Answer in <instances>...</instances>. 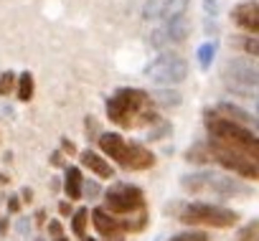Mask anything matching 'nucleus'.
Segmentation results:
<instances>
[{
    "label": "nucleus",
    "mask_w": 259,
    "mask_h": 241,
    "mask_svg": "<svg viewBox=\"0 0 259 241\" xmlns=\"http://www.w3.org/2000/svg\"><path fill=\"white\" fill-rule=\"evenodd\" d=\"M107 117L119 127L158 122V114L150 109V97L143 89H119L107 102Z\"/></svg>",
    "instance_id": "obj_1"
},
{
    "label": "nucleus",
    "mask_w": 259,
    "mask_h": 241,
    "mask_svg": "<svg viewBox=\"0 0 259 241\" xmlns=\"http://www.w3.org/2000/svg\"><path fill=\"white\" fill-rule=\"evenodd\" d=\"M206 127H208L213 140H219V142H224V145H229V148H234V150H239L259 163V137L249 127L236 125L231 119H226L221 114H211V112L206 114Z\"/></svg>",
    "instance_id": "obj_2"
},
{
    "label": "nucleus",
    "mask_w": 259,
    "mask_h": 241,
    "mask_svg": "<svg viewBox=\"0 0 259 241\" xmlns=\"http://www.w3.org/2000/svg\"><path fill=\"white\" fill-rule=\"evenodd\" d=\"M183 188L191 190V193H201V190H213L216 196L221 198H236V196H251V188L236 183L234 178L229 175H221V173H211V170H201V173H191V175H183Z\"/></svg>",
    "instance_id": "obj_3"
},
{
    "label": "nucleus",
    "mask_w": 259,
    "mask_h": 241,
    "mask_svg": "<svg viewBox=\"0 0 259 241\" xmlns=\"http://www.w3.org/2000/svg\"><path fill=\"white\" fill-rule=\"evenodd\" d=\"M221 79L236 94L259 97V64L254 61H241V59L229 61L221 71Z\"/></svg>",
    "instance_id": "obj_4"
},
{
    "label": "nucleus",
    "mask_w": 259,
    "mask_h": 241,
    "mask_svg": "<svg viewBox=\"0 0 259 241\" xmlns=\"http://www.w3.org/2000/svg\"><path fill=\"white\" fill-rule=\"evenodd\" d=\"M181 221L183 223H201V226H216V228H229L236 226L239 213L224 206H213V203H188L181 211Z\"/></svg>",
    "instance_id": "obj_5"
},
{
    "label": "nucleus",
    "mask_w": 259,
    "mask_h": 241,
    "mask_svg": "<svg viewBox=\"0 0 259 241\" xmlns=\"http://www.w3.org/2000/svg\"><path fill=\"white\" fill-rule=\"evenodd\" d=\"M208 155L219 165H224L226 170H234L236 175L254 178V180L259 178V163L256 160H251L249 155H244V153H239V150H234V148H229V145H224V142H219L213 137L208 142Z\"/></svg>",
    "instance_id": "obj_6"
},
{
    "label": "nucleus",
    "mask_w": 259,
    "mask_h": 241,
    "mask_svg": "<svg viewBox=\"0 0 259 241\" xmlns=\"http://www.w3.org/2000/svg\"><path fill=\"white\" fill-rule=\"evenodd\" d=\"M145 76L153 81V84H178L188 76V64L186 59L176 56V54H160L148 69H145Z\"/></svg>",
    "instance_id": "obj_7"
},
{
    "label": "nucleus",
    "mask_w": 259,
    "mask_h": 241,
    "mask_svg": "<svg viewBox=\"0 0 259 241\" xmlns=\"http://www.w3.org/2000/svg\"><path fill=\"white\" fill-rule=\"evenodd\" d=\"M104 203H107V211H112V213H130V211L143 208L145 198H143V190L140 188L117 183V185H112L104 193Z\"/></svg>",
    "instance_id": "obj_8"
},
{
    "label": "nucleus",
    "mask_w": 259,
    "mask_h": 241,
    "mask_svg": "<svg viewBox=\"0 0 259 241\" xmlns=\"http://www.w3.org/2000/svg\"><path fill=\"white\" fill-rule=\"evenodd\" d=\"M92 223L102 236H117L119 231H135V226L130 221H117L114 216H109L104 208H94L92 211Z\"/></svg>",
    "instance_id": "obj_9"
},
{
    "label": "nucleus",
    "mask_w": 259,
    "mask_h": 241,
    "mask_svg": "<svg viewBox=\"0 0 259 241\" xmlns=\"http://www.w3.org/2000/svg\"><path fill=\"white\" fill-rule=\"evenodd\" d=\"M231 21L239 28H244V31L259 33V3H254V0H249V3H239L231 11Z\"/></svg>",
    "instance_id": "obj_10"
},
{
    "label": "nucleus",
    "mask_w": 259,
    "mask_h": 241,
    "mask_svg": "<svg viewBox=\"0 0 259 241\" xmlns=\"http://www.w3.org/2000/svg\"><path fill=\"white\" fill-rule=\"evenodd\" d=\"M153 163H155V155H153L145 145L130 142V145H127V153H124V160H122L119 165L127 168V170H148Z\"/></svg>",
    "instance_id": "obj_11"
},
{
    "label": "nucleus",
    "mask_w": 259,
    "mask_h": 241,
    "mask_svg": "<svg viewBox=\"0 0 259 241\" xmlns=\"http://www.w3.org/2000/svg\"><path fill=\"white\" fill-rule=\"evenodd\" d=\"M127 145H130V142H127L122 135H117V132H104V135H99V148H102V153H104L107 158H112L114 163H122V160H124Z\"/></svg>",
    "instance_id": "obj_12"
},
{
    "label": "nucleus",
    "mask_w": 259,
    "mask_h": 241,
    "mask_svg": "<svg viewBox=\"0 0 259 241\" xmlns=\"http://www.w3.org/2000/svg\"><path fill=\"white\" fill-rule=\"evenodd\" d=\"M216 114L231 119V122H236V125H244V127L254 125V117H251L246 109H241V107H236V104H231V102H219V104H216Z\"/></svg>",
    "instance_id": "obj_13"
},
{
    "label": "nucleus",
    "mask_w": 259,
    "mask_h": 241,
    "mask_svg": "<svg viewBox=\"0 0 259 241\" xmlns=\"http://www.w3.org/2000/svg\"><path fill=\"white\" fill-rule=\"evenodd\" d=\"M163 31H165L168 41H173V43H183V41L188 38V33H191V21H188L186 16L170 18V21H165Z\"/></svg>",
    "instance_id": "obj_14"
},
{
    "label": "nucleus",
    "mask_w": 259,
    "mask_h": 241,
    "mask_svg": "<svg viewBox=\"0 0 259 241\" xmlns=\"http://www.w3.org/2000/svg\"><path fill=\"white\" fill-rule=\"evenodd\" d=\"M81 163H84V168H89L94 175H99V178H112V165H109L102 155H97L94 150H84V153H81Z\"/></svg>",
    "instance_id": "obj_15"
},
{
    "label": "nucleus",
    "mask_w": 259,
    "mask_h": 241,
    "mask_svg": "<svg viewBox=\"0 0 259 241\" xmlns=\"http://www.w3.org/2000/svg\"><path fill=\"white\" fill-rule=\"evenodd\" d=\"M64 190L71 201H79L81 193H84V178H81V170L79 168H66V175H64Z\"/></svg>",
    "instance_id": "obj_16"
},
{
    "label": "nucleus",
    "mask_w": 259,
    "mask_h": 241,
    "mask_svg": "<svg viewBox=\"0 0 259 241\" xmlns=\"http://www.w3.org/2000/svg\"><path fill=\"white\" fill-rule=\"evenodd\" d=\"M186 8H188V0H165L160 18H163V21H170V18L186 16Z\"/></svg>",
    "instance_id": "obj_17"
},
{
    "label": "nucleus",
    "mask_w": 259,
    "mask_h": 241,
    "mask_svg": "<svg viewBox=\"0 0 259 241\" xmlns=\"http://www.w3.org/2000/svg\"><path fill=\"white\" fill-rule=\"evenodd\" d=\"M33 97V74L31 71H23L18 76V99L21 102H28Z\"/></svg>",
    "instance_id": "obj_18"
},
{
    "label": "nucleus",
    "mask_w": 259,
    "mask_h": 241,
    "mask_svg": "<svg viewBox=\"0 0 259 241\" xmlns=\"http://www.w3.org/2000/svg\"><path fill=\"white\" fill-rule=\"evenodd\" d=\"M87 221H89V211H87V208H76L74 216H71V231H74L76 236H81V238H84L87 226H89Z\"/></svg>",
    "instance_id": "obj_19"
},
{
    "label": "nucleus",
    "mask_w": 259,
    "mask_h": 241,
    "mask_svg": "<svg viewBox=\"0 0 259 241\" xmlns=\"http://www.w3.org/2000/svg\"><path fill=\"white\" fill-rule=\"evenodd\" d=\"M213 56H216V43H213V41L198 46V51H196V59H198V66H201V69H208L211 61H213Z\"/></svg>",
    "instance_id": "obj_20"
},
{
    "label": "nucleus",
    "mask_w": 259,
    "mask_h": 241,
    "mask_svg": "<svg viewBox=\"0 0 259 241\" xmlns=\"http://www.w3.org/2000/svg\"><path fill=\"white\" fill-rule=\"evenodd\" d=\"M163 3H165V0H148L145 8H143L145 21H158V18H160V13H163Z\"/></svg>",
    "instance_id": "obj_21"
},
{
    "label": "nucleus",
    "mask_w": 259,
    "mask_h": 241,
    "mask_svg": "<svg viewBox=\"0 0 259 241\" xmlns=\"http://www.w3.org/2000/svg\"><path fill=\"white\" fill-rule=\"evenodd\" d=\"M153 99H155L158 104H163V107H170V104H178V102H181V94L173 91V89H168V91L158 89V91L153 94Z\"/></svg>",
    "instance_id": "obj_22"
},
{
    "label": "nucleus",
    "mask_w": 259,
    "mask_h": 241,
    "mask_svg": "<svg viewBox=\"0 0 259 241\" xmlns=\"http://www.w3.org/2000/svg\"><path fill=\"white\" fill-rule=\"evenodd\" d=\"M16 84H18V76H16L13 71H3V74H0V97L11 94Z\"/></svg>",
    "instance_id": "obj_23"
},
{
    "label": "nucleus",
    "mask_w": 259,
    "mask_h": 241,
    "mask_svg": "<svg viewBox=\"0 0 259 241\" xmlns=\"http://www.w3.org/2000/svg\"><path fill=\"white\" fill-rule=\"evenodd\" d=\"M239 241H259V221H251L239 231Z\"/></svg>",
    "instance_id": "obj_24"
},
{
    "label": "nucleus",
    "mask_w": 259,
    "mask_h": 241,
    "mask_svg": "<svg viewBox=\"0 0 259 241\" xmlns=\"http://www.w3.org/2000/svg\"><path fill=\"white\" fill-rule=\"evenodd\" d=\"M170 241H208V233L206 231H183V233H176Z\"/></svg>",
    "instance_id": "obj_25"
},
{
    "label": "nucleus",
    "mask_w": 259,
    "mask_h": 241,
    "mask_svg": "<svg viewBox=\"0 0 259 241\" xmlns=\"http://www.w3.org/2000/svg\"><path fill=\"white\" fill-rule=\"evenodd\" d=\"M244 49H246L249 54L259 56V41H256V38H244Z\"/></svg>",
    "instance_id": "obj_26"
},
{
    "label": "nucleus",
    "mask_w": 259,
    "mask_h": 241,
    "mask_svg": "<svg viewBox=\"0 0 259 241\" xmlns=\"http://www.w3.org/2000/svg\"><path fill=\"white\" fill-rule=\"evenodd\" d=\"M8 211H11V213H16V211H21V201H18V196H13V198H8Z\"/></svg>",
    "instance_id": "obj_27"
},
{
    "label": "nucleus",
    "mask_w": 259,
    "mask_h": 241,
    "mask_svg": "<svg viewBox=\"0 0 259 241\" xmlns=\"http://www.w3.org/2000/svg\"><path fill=\"white\" fill-rule=\"evenodd\" d=\"M203 8H206V13H208V16H213V13L219 11V6H216V0H206V3H203Z\"/></svg>",
    "instance_id": "obj_28"
},
{
    "label": "nucleus",
    "mask_w": 259,
    "mask_h": 241,
    "mask_svg": "<svg viewBox=\"0 0 259 241\" xmlns=\"http://www.w3.org/2000/svg\"><path fill=\"white\" fill-rule=\"evenodd\" d=\"M87 193H89V198H94V196H99V193H102V188H99V183H89V188H87Z\"/></svg>",
    "instance_id": "obj_29"
},
{
    "label": "nucleus",
    "mask_w": 259,
    "mask_h": 241,
    "mask_svg": "<svg viewBox=\"0 0 259 241\" xmlns=\"http://www.w3.org/2000/svg\"><path fill=\"white\" fill-rule=\"evenodd\" d=\"M49 231H51V236H56V238H59V236H61V223H59V221H51Z\"/></svg>",
    "instance_id": "obj_30"
},
{
    "label": "nucleus",
    "mask_w": 259,
    "mask_h": 241,
    "mask_svg": "<svg viewBox=\"0 0 259 241\" xmlns=\"http://www.w3.org/2000/svg\"><path fill=\"white\" fill-rule=\"evenodd\" d=\"M61 142H64V150H66V153H74V145H71L69 140H61Z\"/></svg>",
    "instance_id": "obj_31"
},
{
    "label": "nucleus",
    "mask_w": 259,
    "mask_h": 241,
    "mask_svg": "<svg viewBox=\"0 0 259 241\" xmlns=\"http://www.w3.org/2000/svg\"><path fill=\"white\" fill-rule=\"evenodd\" d=\"M0 231H8V221H6V218L0 221Z\"/></svg>",
    "instance_id": "obj_32"
},
{
    "label": "nucleus",
    "mask_w": 259,
    "mask_h": 241,
    "mask_svg": "<svg viewBox=\"0 0 259 241\" xmlns=\"http://www.w3.org/2000/svg\"><path fill=\"white\" fill-rule=\"evenodd\" d=\"M56 241H66V238H64V236H59V238H56Z\"/></svg>",
    "instance_id": "obj_33"
},
{
    "label": "nucleus",
    "mask_w": 259,
    "mask_h": 241,
    "mask_svg": "<svg viewBox=\"0 0 259 241\" xmlns=\"http://www.w3.org/2000/svg\"><path fill=\"white\" fill-rule=\"evenodd\" d=\"M84 241H94V238H87V236H84Z\"/></svg>",
    "instance_id": "obj_34"
},
{
    "label": "nucleus",
    "mask_w": 259,
    "mask_h": 241,
    "mask_svg": "<svg viewBox=\"0 0 259 241\" xmlns=\"http://www.w3.org/2000/svg\"><path fill=\"white\" fill-rule=\"evenodd\" d=\"M114 241H122V238H114Z\"/></svg>",
    "instance_id": "obj_35"
}]
</instances>
